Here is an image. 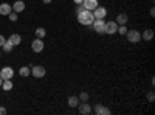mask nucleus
<instances>
[{"mask_svg": "<svg viewBox=\"0 0 155 115\" xmlns=\"http://www.w3.org/2000/svg\"><path fill=\"white\" fill-rule=\"evenodd\" d=\"M76 17H78V22L84 27H90L95 20V16H93V11H88V9H82L79 12H76Z\"/></svg>", "mask_w": 155, "mask_h": 115, "instance_id": "1", "label": "nucleus"}, {"mask_svg": "<svg viewBox=\"0 0 155 115\" xmlns=\"http://www.w3.org/2000/svg\"><path fill=\"white\" fill-rule=\"evenodd\" d=\"M126 37H127V42H130V44H138V42L141 41V33H140L138 30H127Z\"/></svg>", "mask_w": 155, "mask_h": 115, "instance_id": "2", "label": "nucleus"}, {"mask_svg": "<svg viewBox=\"0 0 155 115\" xmlns=\"http://www.w3.org/2000/svg\"><path fill=\"white\" fill-rule=\"evenodd\" d=\"M92 25H93V30L98 34H104V30H106V20L104 19H95Z\"/></svg>", "mask_w": 155, "mask_h": 115, "instance_id": "3", "label": "nucleus"}, {"mask_svg": "<svg viewBox=\"0 0 155 115\" xmlns=\"http://www.w3.org/2000/svg\"><path fill=\"white\" fill-rule=\"evenodd\" d=\"M31 75L34 76V78H44V76L47 75V70L42 66H31Z\"/></svg>", "mask_w": 155, "mask_h": 115, "instance_id": "4", "label": "nucleus"}, {"mask_svg": "<svg viewBox=\"0 0 155 115\" xmlns=\"http://www.w3.org/2000/svg\"><path fill=\"white\" fill-rule=\"evenodd\" d=\"M44 48H45V44H44L42 39H39V37H36V39L31 42V50H33L34 53H41V52H44Z\"/></svg>", "mask_w": 155, "mask_h": 115, "instance_id": "5", "label": "nucleus"}, {"mask_svg": "<svg viewBox=\"0 0 155 115\" xmlns=\"http://www.w3.org/2000/svg\"><path fill=\"white\" fill-rule=\"evenodd\" d=\"M116 31H118V23H116L115 20L112 22H106V30H104V34H116Z\"/></svg>", "mask_w": 155, "mask_h": 115, "instance_id": "6", "label": "nucleus"}, {"mask_svg": "<svg viewBox=\"0 0 155 115\" xmlns=\"http://www.w3.org/2000/svg\"><path fill=\"white\" fill-rule=\"evenodd\" d=\"M78 110H79V113H82V115H88V113L93 112L92 106H90L87 101H81V103L78 104Z\"/></svg>", "mask_w": 155, "mask_h": 115, "instance_id": "7", "label": "nucleus"}, {"mask_svg": "<svg viewBox=\"0 0 155 115\" xmlns=\"http://www.w3.org/2000/svg\"><path fill=\"white\" fill-rule=\"evenodd\" d=\"M93 16H95V19H106V17H107V8L98 5V6L93 9Z\"/></svg>", "mask_w": 155, "mask_h": 115, "instance_id": "8", "label": "nucleus"}, {"mask_svg": "<svg viewBox=\"0 0 155 115\" xmlns=\"http://www.w3.org/2000/svg\"><path fill=\"white\" fill-rule=\"evenodd\" d=\"M12 76H14V69L12 67H3L0 70V78L2 79H12Z\"/></svg>", "mask_w": 155, "mask_h": 115, "instance_id": "9", "label": "nucleus"}, {"mask_svg": "<svg viewBox=\"0 0 155 115\" xmlns=\"http://www.w3.org/2000/svg\"><path fill=\"white\" fill-rule=\"evenodd\" d=\"M93 112H95L96 115H109V113H110V109L106 107L104 104H96L95 109H93Z\"/></svg>", "mask_w": 155, "mask_h": 115, "instance_id": "10", "label": "nucleus"}, {"mask_svg": "<svg viewBox=\"0 0 155 115\" xmlns=\"http://www.w3.org/2000/svg\"><path fill=\"white\" fill-rule=\"evenodd\" d=\"M82 5H84L85 9L93 11V9L98 6V0H82Z\"/></svg>", "mask_w": 155, "mask_h": 115, "instance_id": "11", "label": "nucleus"}, {"mask_svg": "<svg viewBox=\"0 0 155 115\" xmlns=\"http://www.w3.org/2000/svg\"><path fill=\"white\" fill-rule=\"evenodd\" d=\"M11 6H12V11L19 14V12H22L25 9V2H23V0H17V2H14Z\"/></svg>", "mask_w": 155, "mask_h": 115, "instance_id": "12", "label": "nucleus"}, {"mask_svg": "<svg viewBox=\"0 0 155 115\" xmlns=\"http://www.w3.org/2000/svg\"><path fill=\"white\" fill-rule=\"evenodd\" d=\"M14 47H17V45H20L22 44V37H20V34H17V33H14V34H11L9 36V39H8Z\"/></svg>", "mask_w": 155, "mask_h": 115, "instance_id": "13", "label": "nucleus"}, {"mask_svg": "<svg viewBox=\"0 0 155 115\" xmlns=\"http://www.w3.org/2000/svg\"><path fill=\"white\" fill-rule=\"evenodd\" d=\"M12 11V6L9 5V3H2V5H0V14H2V16H8L9 14V12Z\"/></svg>", "mask_w": 155, "mask_h": 115, "instance_id": "14", "label": "nucleus"}, {"mask_svg": "<svg viewBox=\"0 0 155 115\" xmlns=\"http://www.w3.org/2000/svg\"><path fill=\"white\" fill-rule=\"evenodd\" d=\"M67 103H68V106L73 109V107H78V104L81 103L79 101V98L78 96H74V95H71V96H68V100H67Z\"/></svg>", "mask_w": 155, "mask_h": 115, "instance_id": "15", "label": "nucleus"}, {"mask_svg": "<svg viewBox=\"0 0 155 115\" xmlns=\"http://www.w3.org/2000/svg\"><path fill=\"white\" fill-rule=\"evenodd\" d=\"M127 20H129V17H127V14H124V12H120L118 16H116V23L118 25H126L127 23Z\"/></svg>", "mask_w": 155, "mask_h": 115, "instance_id": "16", "label": "nucleus"}, {"mask_svg": "<svg viewBox=\"0 0 155 115\" xmlns=\"http://www.w3.org/2000/svg\"><path fill=\"white\" fill-rule=\"evenodd\" d=\"M141 39H144L146 42L152 41L153 39V31L152 30H144L143 33H141Z\"/></svg>", "mask_w": 155, "mask_h": 115, "instance_id": "17", "label": "nucleus"}, {"mask_svg": "<svg viewBox=\"0 0 155 115\" xmlns=\"http://www.w3.org/2000/svg\"><path fill=\"white\" fill-rule=\"evenodd\" d=\"M12 87H14V84H12L11 79H3V83H2V89H3L5 92H9Z\"/></svg>", "mask_w": 155, "mask_h": 115, "instance_id": "18", "label": "nucleus"}, {"mask_svg": "<svg viewBox=\"0 0 155 115\" xmlns=\"http://www.w3.org/2000/svg\"><path fill=\"white\" fill-rule=\"evenodd\" d=\"M34 34H36V37H39V39H44V37L47 36V30L42 28V27H39V28H36Z\"/></svg>", "mask_w": 155, "mask_h": 115, "instance_id": "19", "label": "nucleus"}, {"mask_svg": "<svg viewBox=\"0 0 155 115\" xmlns=\"http://www.w3.org/2000/svg\"><path fill=\"white\" fill-rule=\"evenodd\" d=\"M19 73H20V76H23V78L30 76V75H31V66H28V67H20Z\"/></svg>", "mask_w": 155, "mask_h": 115, "instance_id": "20", "label": "nucleus"}, {"mask_svg": "<svg viewBox=\"0 0 155 115\" xmlns=\"http://www.w3.org/2000/svg\"><path fill=\"white\" fill-rule=\"evenodd\" d=\"M2 48H3V52H5V53H11V52H12V48H14V45H12V44H11L8 39H6Z\"/></svg>", "mask_w": 155, "mask_h": 115, "instance_id": "21", "label": "nucleus"}, {"mask_svg": "<svg viewBox=\"0 0 155 115\" xmlns=\"http://www.w3.org/2000/svg\"><path fill=\"white\" fill-rule=\"evenodd\" d=\"M127 27H126V25H118V31H116V33H118V34H121V36H126V33H127Z\"/></svg>", "mask_w": 155, "mask_h": 115, "instance_id": "22", "label": "nucleus"}, {"mask_svg": "<svg viewBox=\"0 0 155 115\" xmlns=\"http://www.w3.org/2000/svg\"><path fill=\"white\" fill-rule=\"evenodd\" d=\"M78 98H79V101H88L90 95H88L87 92H81V93H79V96H78Z\"/></svg>", "mask_w": 155, "mask_h": 115, "instance_id": "23", "label": "nucleus"}, {"mask_svg": "<svg viewBox=\"0 0 155 115\" xmlns=\"http://www.w3.org/2000/svg\"><path fill=\"white\" fill-rule=\"evenodd\" d=\"M8 17H9V20H11V22H16V20L19 19V16H17V12H14V11H11L9 14H8Z\"/></svg>", "mask_w": 155, "mask_h": 115, "instance_id": "24", "label": "nucleus"}, {"mask_svg": "<svg viewBox=\"0 0 155 115\" xmlns=\"http://www.w3.org/2000/svg\"><path fill=\"white\" fill-rule=\"evenodd\" d=\"M5 36H2V34H0V47H3V44H5Z\"/></svg>", "mask_w": 155, "mask_h": 115, "instance_id": "25", "label": "nucleus"}, {"mask_svg": "<svg viewBox=\"0 0 155 115\" xmlns=\"http://www.w3.org/2000/svg\"><path fill=\"white\" fill-rule=\"evenodd\" d=\"M153 98H155V96H153V92H149V95H147V100H149L150 103H152V101H153Z\"/></svg>", "mask_w": 155, "mask_h": 115, "instance_id": "26", "label": "nucleus"}, {"mask_svg": "<svg viewBox=\"0 0 155 115\" xmlns=\"http://www.w3.org/2000/svg\"><path fill=\"white\" fill-rule=\"evenodd\" d=\"M6 112H8V110H6L3 106H0V115H6Z\"/></svg>", "mask_w": 155, "mask_h": 115, "instance_id": "27", "label": "nucleus"}, {"mask_svg": "<svg viewBox=\"0 0 155 115\" xmlns=\"http://www.w3.org/2000/svg\"><path fill=\"white\" fill-rule=\"evenodd\" d=\"M73 3H74V5H81L82 0H73Z\"/></svg>", "mask_w": 155, "mask_h": 115, "instance_id": "28", "label": "nucleus"}, {"mask_svg": "<svg viewBox=\"0 0 155 115\" xmlns=\"http://www.w3.org/2000/svg\"><path fill=\"white\" fill-rule=\"evenodd\" d=\"M150 16L155 17V9H153V8H150Z\"/></svg>", "mask_w": 155, "mask_h": 115, "instance_id": "29", "label": "nucleus"}, {"mask_svg": "<svg viewBox=\"0 0 155 115\" xmlns=\"http://www.w3.org/2000/svg\"><path fill=\"white\" fill-rule=\"evenodd\" d=\"M42 2H44L45 5H48V3H51V2H53V0H42Z\"/></svg>", "mask_w": 155, "mask_h": 115, "instance_id": "30", "label": "nucleus"}, {"mask_svg": "<svg viewBox=\"0 0 155 115\" xmlns=\"http://www.w3.org/2000/svg\"><path fill=\"white\" fill-rule=\"evenodd\" d=\"M2 83H3V79H2V78H0V87H2Z\"/></svg>", "mask_w": 155, "mask_h": 115, "instance_id": "31", "label": "nucleus"}]
</instances>
